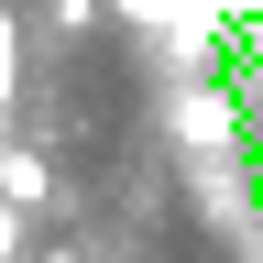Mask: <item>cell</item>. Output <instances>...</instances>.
<instances>
[{
    "mask_svg": "<svg viewBox=\"0 0 263 263\" xmlns=\"http://www.w3.org/2000/svg\"><path fill=\"white\" fill-rule=\"evenodd\" d=\"M22 230H33V209H22V197H0V263H22Z\"/></svg>",
    "mask_w": 263,
    "mask_h": 263,
    "instance_id": "obj_2",
    "label": "cell"
},
{
    "mask_svg": "<svg viewBox=\"0 0 263 263\" xmlns=\"http://www.w3.org/2000/svg\"><path fill=\"white\" fill-rule=\"evenodd\" d=\"M0 11H11V0H0Z\"/></svg>",
    "mask_w": 263,
    "mask_h": 263,
    "instance_id": "obj_5",
    "label": "cell"
},
{
    "mask_svg": "<svg viewBox=\"0 0 263 263\" xmlns=\"http://www.w3.org/2000/svg\"><path fill=\"white\" fill-rule=\"evenodd\" d=\"M44 263H77V252H44Z\"/></svg>",
    "mask_w": 263,
    "mask_h": 263,
    "instance_id": "obj_4",
    "label": "cell"
},
{
    "mask_svg": "<svg viewBox=\"0 0 263 263\" xmlns=\"http://www.w3.org/2000/svg\"><path fill=\"white\" fill-rule=\"evenodd\" d=\"M0 197H22V209H44V197H55V164L33 154V143H11V154H0Z\"/></svg>",
    "mask_w": 263,
    "mask_h": 263,
    "instance_id": "obj_1",
    "label": "cell"
},
{
    "mask_svg": "<svg viewBox=\"0 0 263 263\" xmlns=\"http://www.w3.org/2000/svg\"><path fill=\"white\" fill-rule=\"evenodd\" d=\"M99 22V0H55V33H88Z\"/></svg>",
    "mask_w": 263,
    "mask_h": 263,
    "instance_id": "obj_3",
    "label": "cell"
}]
</instances>
